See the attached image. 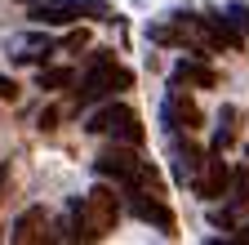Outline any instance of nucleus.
Instances as JSON below:
<instances>
[{
  "label": "nucleus",
  "mask_w": 249,
  "mask_h": 245,
  "mask_svg": "<svg viewBox=\"0 0 249 245\" xmlns=\"http://www.w3.org/2000/svg\"><path fill=\"white\" fill-rule=\"evenodd\" d=\"M62 45H67V49H85L89 45V32H85V27H80V32H71L67 40H62Z\"/></svg>",
  "instance_id": "obj_16"
},
{
  "label": "nucleus",
  "mask_w": 249,
  "mask_h": 245,
  "mask_svg": "<svg viewBox=\"0 0 249 245\" xmlns=\"http://www.w3.org/2000/svg\"><path fill=\"white\" fill-rule=\"evenodd\" d=\"M231 22H245V27H249V9H245V5H231Z\"/></svg>",
  "instance_id": "obj_19"
},
{
  "label": "nucleus",
  "mask_w": 249,
  "mask_h": 245,
  "mask_svg": "<svg viewBox=\"0 0 249 245\" xmlns=\"http://www.w3.org/2000/svg\"><path fill=\"white\" fill-rule=\"evenodd\" d=\"M85 130H89V134H103V138H111V143H129V147H142V138H147L138 112L124 107V103H103L98 112H89Z\"/></svg>",
  "instance_id": "obj_4"
},
{
  "label": "nucleus",
  "mask_w": 249,
  "mask_h": 245,
  "mask_svg": "<svg viewBox=\"0 0 249 245\" xmlns=\"http://www.w3.org/2000/svg\"><path fill=\"white\" fill-rule=\"evenodd\" d=\"M124 205H129V214H134V219H142V223H151L156 232L174 236L178 219H174V209L165 205V196H156V192H129V196H124Z\"/></svg>",
  "instance_id": "obj_5"
},
{
  "label": "nucleus",
  "mask_w": 249,
  "mask_h": 245,
  "mask_svg": "<svg viewBox=\"0 0 249 245\" xmlns=\"http://www.w3.org/2000/svg\"><path fill=\"white\" fill-rule=\"evenodd\" d=\"M227 188L236 192V196H231L236 205H249V170H236V174H231V183H227Z\"/></svg>",
  "instance_id": "obj_14"
},
{
  "label": "nucleus",
  "mask_w": 249,
  "mask_h": 245,
  "mask_svg": "<svg viewBox=\"0 0 249 245\" xmlns=\"http://www.w3.org/2000/svg\"><path fill=\"white\" fill-rule=\"evenodd\" d=\"M93 174L116 178L124 192H156V196H165L156 165H151V161H142V156H138V147H129V143H116V147H107L103 156L93 161Z\"/></svg>",
  "instance_id": "obj_1"
},
{
  "label": "nucleus",
  "mask_w": 249,
  "mask_h": 245,
  "mask_svg": "<svg viewBox=\"0 0 249 245\" xmlns=\"http://www.w3.org/2000/svg\"><path fill=\"white\" fill-rule=\"evenodd\" d=\"M49 54H53L49 36H22V40H14V63H45Z\"/></svg>",
  "instance_id": "obj_10"
},
{
  "label": "nucleus",
  "mask_w": 249,
  "mask_h": 245,
  "mask_svg": "<svg viewBox=\"0 0 249 245\" xmlns=\"http://www.w3.org/2000/svg\"><path fill=\"white\" fill-rule=\"evenodd\" d=\"M129 85H134V72L120 67L116 58H111V49H98L93 63H89V72H85V80H80V89H76V98H80V107H89V103H98V98L124 94Z\"/></svg>",
  "instance_id": "obj_3"
},
{
  "label": "nucleus",
  "mask_w": 249,
  "mask_h": 245,
  "mask_svg": "<svg viewBox=\"0 0 249 245\" xmlns=\"http://www.w3.org/2000/svg\"><path fill=\"white\" fill-rule=\"evenodd\" d=\"M53 223H49V209L45 205H31V209H22L18 214V223H14V241L18 245H40V241H53V232H49Z\"/></svg>",
  "instance_id": "obj_8"
},
{
  "label": "nucleus",
  "mask_w": 249,
  "mask_h": 245,
  "mask_svg": "<svg viewBox=\"0 0 249 245\" xmlns=\"http://www.w3.org/2000/svg\"><path fill=\"white\" fill-rule=\"evenodd\" d=\"M53 125H58V112H53V107L40 112V130H53Z\"/></svg>",
  "instance_id": "obj_18"
},
{
  "label": "nucleus",
  "mask_w": 249,
  "mask_h": 245,
  "mask_svg": "<svg viewBox=\"0 0 249 245\" xmlns=\"http://www.w3.org/2000/svg\"><path fill=\"white\" fill-rule=\"evenodd\" d=\"M236 241H245V245H249V223H240V227H236Z\"/></svg>",
  "instance_id": "obj_21"
},
{
  "label": "nucleus",
  "mask_w": 249,
  "mask_h": 245,
  "mask_svg": "<svg viewBox=\"0 0 249 245\" xmlns=\"http://www.w3.org/2000/svg\"><path fill=\"white\" fill-rule=\"evenodd\" d=\"M5 183H9V165L0 161V201H5Z\"/></svg>",
  "instance_id": "obj_20"
},
{
  "label": "nucleus",
  "mask_w": 249,
  "mask_h": 245,
  "mask_svg": "<svg viewBox=\"0 0 249 245\" xmlns=\"http://www.w3.org/2000/svg\"><path fill=\"white\" fill-rule=\"evenodd\" d=\"M36 80H40V89H67V85L76 80V72H71V67H40Z\"/></svg>",
  "instance_id": "obj_12"
},
{
  "label": "nucleus",
  "mask_w": 249,
  "mask_h": 245,
  "mask_svg": "<svg viewBox=\"0 0 249 245\" xmlns=\"http://www.w3.org/2000/svg\"><path fill=\"white\" fill-rule=\"evenodd\" d=\"M67 5L76 9V18H107V0H67Z\"/></svg>",
  "instance_id": "obj_13"
},
{
  "label": "nucleus",
  "mask_w": 249,
  "mask_h": 245,
  "mask_svg": "<svg viewBox=\"0 0 249 245\" xmlns=\"http://www.w3.org/2000/svg\"><path fill=\"white\" fill-rule=\"evenodd\" d=\"M227 183H231V170L223 161V151H209V156L200 161V170L192 174V188H196L200 201H218V196L227 192Z\"/></svg>",
  "instance_id": "obj_6"
},
{
  "label": "nucleus",
  "mask_w": 249,
  "mask_h": 245,
  "mask_svg": "<svg viewBox=\"0 0 249 245\" xmlns=\"http://www.w3.org/2000/svg\"><path fill=\"white\" fill-rule=\"evenodd\" d=\"M165 125L178 130V134L200 130V107L187 98V89H182V85H174V89H169V98H165Z\"/></svg>",
  "instance_id": "obj_7"
},
{
  "label": "nucleus",
  "mask_w": 249,
  "mask_h": 245,
  "mask_svg": "<svg viewBox=\"0 0 249 245\" xmlns=\"http://www.w3.org/2000/svg\"><path fill=\"white\" fill-rule=\"evenodd\" d=\"M120 219V201L111 188H93L71 201V241H103Z\"/></svg>",
  "instance_id": "obj_2"
},
{
  "label": "nucleus",
  "mask_w": 249,
  "mask_h": 245,
  "mask_svg": "<svg viewBox=\"0 0 249 245\" xmlns=\"http://www.w3.org/2000/svg\"><path fill=\"white\" fill-rule=\"evenodd\" d=\"M174 85H200V89H213L218 85V72L205 67V63H192V58H182L174 67Z\"/></svg>",
  "instance_id": "obj_9"
},
{
  "label": "nucleus",
  "mask_w": 249,
  "mask_h": 245,
  "mask_svg": "<svg viewBox=\"0 0 249 245\" xmlns=\"http://www.w3.org/2000/svg\"><path fill=\"white\" fill-rule=\"evenodd\" d=\"M31 18H36L40 27H71V22H76V9L67 5V0H62V5H36V9H31Z\"/></svg>",
  "instance_id": "obj_11"
},
{
  "label": "nucleus",
  "mask_w": 249,
  "mask_h": 245,
  "mask_svg": "<svg viewBox=\"0 0 249 245\" xmlns=\"http://www.w3.org/2000/svg\"><path fill=\"white\" fill-rule=\"evenodd\" d=\"M0 98H5V103H14V98H18V85H14L9 76H0Z\"/></svg>",
  "instance_id": "obj_17"
},
{
  "label": "nucleus",
  "mask_w": 249,
  "mask_h": 245,
  "mask_svg": "<svg viewBox=\"0 0 249 245\" xmlns=\"http://www.w3.org/2000/svg\"><path fill=\"white\" fill-rule=\"evenodd\" d=\"M27 5H36V0H27Z\"/></svg>",
  "instance_id": "obj_22"
},
{
  "label": "nucleus",
  "mask_w": 249,
  "mask_h": 245,
  "mask_svg": "<svg viewBox=\"0 0 249 245\" xmlns=\"http://www.w3.org/2000/svg\"><path fill=\"white\" fill-rule=\"evenodd\" d=\"M209 223H213V227H236L231 209H213V214H209Z\"/></svg>",
  "instance_id": "obj_15"
}]
</instances>
